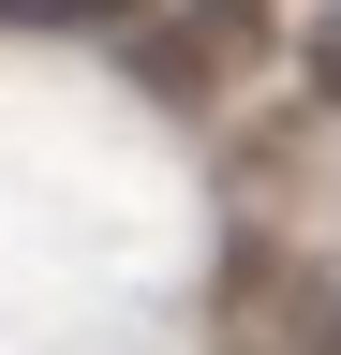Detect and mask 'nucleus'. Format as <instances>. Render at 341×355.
Segmentation results:
<instances>
[{
	"mask_svg": "<svg viewBox=\"0 0 341 355\" xmlns=\"http://www.w3.org/2000/svg\"><path fill=\"white\" fill-rule=\"evenodd\" d=\"M193 15H208V30H252V15H267V0H193Z\"/></svg>",
	"mask_w": 341,
	"mask_h": 355,
	"instance_id": "3",
	"label": "nucleus"
},
{
	"mask_svg": "<svg viewBox=\"0 0 341 355\" xmlns=\"http://www.w3.org/2000/svg\"><path fill=\"white\" fill-rule=\"evenodd\" d=\"M312 355H341V296H326V326H312Z\"/></svg>",
	"mask_w": 341,
	"mask_h": 355,
	"instance_id": "4",
	"label": "nucleus"
},
{
	"mask_svg": "<svg viewBox=\"0 0 341 355\" xmlns=\"http://www.w3.org/2000/svg\"><path fill=\"white\" fill-rule=\"evenodd\" d=\"M297 74H312V89H326V104H341V0H326V15H312V30H297Z\"/></svg>",
	"mask_w": 341,
	"mask_h": 355,
	"instance_id": "2",
	"label": "nucleus"
},
{
	"mask_svg": "<svg viewBox=\"0 0 341 355\" xmlns=\"http://www.w3.org/2000/svg\"><path fill=\"white\" fill-rule=\"evenodd\" d=\"M149 0H0V30H134Z\"/></svg>",
	"mask_w": 341,
	"mask_h": 355,
	"instance_id": "1",
	"label": "nucleus"
}]
</instances>
